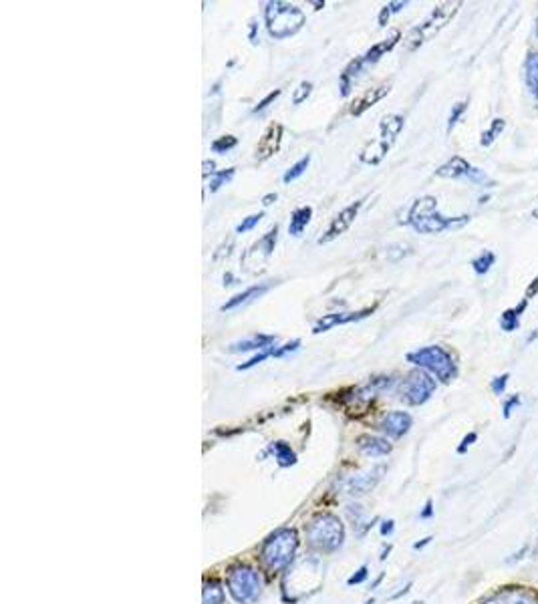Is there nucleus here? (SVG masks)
Returning a JSON list of instances; mask_svg holds the SVG:
<instances>
[{"label":"nucleus","mask_w":538,"mask_h":604,"mask_svg":"<svg viewBox=\"0 0 538 604\" xmlns=\"http://www.w3.org/2000/svg\"><path fill=\"white\" fill-rule=\"evenodd\" d=\"M393 530H395V522H393V520H385V522L381 524V536H383V538H385V536H391Z\"/></svg>","instance_id":"c03bdc74"},{"label":"nucleus","mask_w":538,"mask_h":604,"mask_svg":"<svg viewBox=\"0 0 538 604\" xmlns=\"http://www.w3.org/2000/svg\"><path fill=\"white\" fill-rule=\"evenodd\" d=\"M313 218V208L311 206H302V208H297V210L290 214V222H288V234L299 238V236L304 232V228L309 226Z\"/></svg>","instance_id":"b1692460"},{"label":"nucleus","mask_w":538,"mask_h":604,"mask_svg":"<svg viewBox=\"0 0 538 604\" xmlns=\"http://www.w3.org/2000/svg\"><path fill=\"white\" fill-rule=\"evenodd\" d=\"M407 361L419 367V369L427 370L429 375H434L439 383H451L458 377V365L456 358L451 357L450 351H446L444 346L429 345L424 348H417L413 353H407Z\"/></svg>","instance_id":"20e7f679"},{"label":"nucleus","mask_w":538,"mask_h":604,"mask_svg":"<svg viewBox=\"0 0 538 604\" xmlns=\"http://www.w3.org/2000/svg\"><path fill=\"white\" fill-rule=\"evenodd\" d=\"M520 405V395H512V397H508L506 401H504V405H502V415H504V419H508L510 415H512L514 407H518Z\"/></svg>","instance_id":"a19ab883"},{"label":"nucleus","mask_w":538,"mask_h":604,"mask_svg":"<svg viewBox=\"0 0 538 604\" xmlns=\"http://www.w3.org/2000/svg\"><path fill=\"white\" fill-rule=\"evenodd\" d=\"M238 145V139L234 136H222V137H216L212 141V145H210V149H212L214 153H220V155H224V153H228L230 149H234Z\"/></svg>","instance_id":"473e14b6"},{"label":"nucleus","mask_w":538,"mask_h":604,"mask_svg":"<svg viewBox=\"0 0 538 604\" xmlns=\"http://www.w3.org/2000/svg\"><path fill=\"white\" fill-rule=\"evenodd\" d=\"M363 73V65H361V59H353V61L345 67V71L339 77V89H341V95L343 97H349L351 89H353V83L359 75Z\"/></svg>","instance_id":"5701e85b"},{"label":"nucleus","mask_w":538,"mask_h":604,"mask_svg":"<svg viewBox=\"0 0 538 604\" xmlns=\"http://www.w3.org/2000/svg\"><path fill=\"white\" fill-rule=\"evenodd\" d=\"M375 312V307H367V309L361 310H349V312H331V314H325L321 317L319 321L313 324V334H321L335 329V326H341V324H351V322L363 321L369 314Z\"/></svg>","instance_id":"4468645a"},{"label":"nucleus","mask_w":538,"mask_h":604,"mask_svg":"<svg viewBox=\"0 0 538 604\" xmlns=\"http://www.w3.org/2000/svg\"><path fill=\"white\" fill-rule=\"evenodd\" d=\"M532 216H534V218H537V220H538V208L534 212H532Z\"/></svg>","instance_id":"4d7b16f0"},{"label":"nucleus","mask_w":538,"mask_h":604,"mask_svg":"<svg viewBox=\"0 0 538 604\" xmlns=\"http://www.w3.org/2000/svg\"><path fill=\"white\" fill-rule=\"evenodd\" d=\"M470 222V216H444L438 212V199L434 196L417 197L407 210L403 224L412 226L419 234H439L446 230L462 228Z\"/></svg>","instance_id":"f257e3e1"},{"label":"nucleus","mask_w":538,"mask_h":604,"mask_svg":"<svg viewBox=\"0 0 538 604\" xmlns=\"http://www.w3.org/2000/svg\"><path fill=\"white\" fill-rule=\"evenodd\" d=\"M494 262H496V256H494V252H490V250H484L482 254H478V256L472 260V268H474V272L478 274V276H484V274H488L490 268L494 266Z\"/></svg>","instance_id":"cd10ccee"},{"label":"nucleus","mask_w":538,"mask_h":604,"mask_svg":"<svg viewBox=\"0 0 538 604\" xmlns=\"http://www.w3.org/2000/svg\"><path fill=\"white\" fill-rule=\"evenodd\" d=\"M508 379H510V375H508V373H504V375H500V377L492 379V383H490V389H492L496 395H504L506 387H508Z\"/></svg>","instance_id":"ea45409f"},{"label":"nucleus","mask_w":538,"mask_h":604,"mask_svg":"<svg viewBox=\"0 0 538 604\" xmlns=\"http://www.w3.org/2000/svg\"><path fill=\"white\" fill-rule=\"evenodd\" d=\"M413 419L407 411H391L383 419L379 421V429L388 435L389 439H401L405 433L412 429Z\"/></svg>","instance_id":"dca6fc26"},{"label":"nucleus","mask_w":538,"mask_h":604,"mask_svg":"<svg viewBox=\"0 0 538 604\" xmlns=\"http://www.w3.org/2000/svg\"><path fill=\"white\" fill-rule=\"evenodd\" d=\"M365 604H375V600H373V598H371V600H367V603Z\"/></svg>","instance_id":"13d9d810"},{"label":"nucleus","mask_w":538,"mask_h":604,"mask_svg":"<svg viewBox=\"0 0 538 604\" xmlns=\"http://www.w3.org/2000/svg\"><path fill=\"white\" fill-rule=\"evenodd\" d=\"M234 173H236V168H226V170H218V172L214 173L212 177H210V192L212 194H216L222 185H226L232 177H234Z\"/></svg>","instance_id":"7c9ffc66"},{"label":"nucleus","mask_w":538,"mask_h":604,"mask_svg":"<svg viewBox=\"0 0 538 604\" xmlns=\"http://www.w3.org/2000/svg\"><path fill=\"white\" fill-rule=\"evenodd\" d=\"M248 38H251L252 45H256V43H258V25H256L254 21H252V23H251V31H248Z\"/></svg>","instance_id":"de8ad7c7"},{"label":"nucleus","mask_w":538,"mask_h":604,"mask_svg":"<svg viewBox=\"0 0 538 604\" xmlns=\"http://www.w3.org/2000/svg\"><path fill=\"white\" fill-rule=\"evenodd\" d=\"M405 6H407V2H405V0H403V2H388V4L381 9L379 16H377V23H379V26H388L391 14L400 13V11H403Z\"/></svg>","instance_id":"72a5a7b5"},{"label":"nucleus","mask_w":538,"mask_h":604,"mask_svg":"<svg viewBox=\"0 0 538 604\" xmlns=\"http://www.w3.org/2000/svg\"><path fill=\"white\" fill-rule=\"evenodd\" d=\"M299 348H301V339H292V341H288V343H285L282 346H276L275 358L287 357L290 353H297Z\"/></svg>","instance_id":"4c0bfd02"},{"label":"nucleus","mask_w":538,"mask_h":604,"mask_svg":"<svg viewBox=\"0 0 538 604\" xmlns=\"http://www.w3.org/2000/svg\"><path fill=\"white\" fill-rule=\"evenodd\" d=\"M263 218H264V212H258V214H252V216H248V218H244V220L236 226V234H246V232L254 230V228L260 224Z\"/></svg>","instance_id":"c9c22d12"},{"label":"nucleus","mask_w":538,"mask_h":604,"mask_svg":"<svg viewBox=\"0 0 538 604\" xmlns=\"http://www.w3.org/2000/svg\"><path fill=\"white\" fill-rule=\"evenodd\" d=\"M270 451H273L276 463L280 468H290V466L297 463V456H295V451L290 449V445L287 441H275V444L270 445Z\"/></svg>","instance_id":"a878e982"},{"label":"nucleus","mask_w":538,"mask_h":604,"mask_svg":"<svg viewBox=\"0 0 538 604\" xmlns=\"http://www.w3.org/2000/svg\"><path fill=\"white\" fill-rule=\"evenodd\" d=\"M270 288H273V282H260L254 284V286H248L244 292H240V295L232 296L230 300H226L224 304L220 307V310H222V312H228V310L240 309V307H244V304H251L252 300H256V298L266 295Z\"/></svg>","instance_id":"a211bd4d"},{"label":"nucleus","mask_w":538,"mask_h":604,"mask_svg":"<svg viewBox=\"0 0 538 604\" xmlns=\"http://www.w3.org/2000/svg\"><path fill=\"white\" fill-rule=\"evenodd\" d=\"M403 125H405V119L401 115H385L379 123V137L369 141L361 153H359V161L365 163V165H379L381 161L385 160V155L389 153V149L393 148L395 139L400 137V133L403 131Z\"/></svg>","instance_id":"423d86ee"},{"label":"nucleus","mask_w":538,"mask_h":604,"mask_svg":"<svg viewBox=\"0 0 538 604\" xmlns=\"http://www.w3.org/2000/svg\"><path fill=\"white\" fill-rule=\"evenodd\" d=\"M466 109H468V101H460V103H456V105L451 107L450 117H448V133H451V129L460 123V119L463 117Z\"/></svg>","instance_id":"f704fd0d"},{"label":"nucleus","mask_w":538,"mask_h":604,"mask_svg":"<svg viewBox=\"0 0 538 604\" xmlns=\"http://www.w3.org/2000/svg\"><path fill=\"white\" fill-rule=\"evenodd\" d=\"M476 439H478V433L476 432L468 433V435L462 439V444L458 445V454H466V451H468V447H470V445H474Z\"/></svg>","instance_id":"37998d69"},{"label":"nucleus","mask_w":538,"mask_h":604,"mask_svg":"<svg viewBox=\"0 0 538 604\" xmlns=\"http://www.w3.org/2000/svg\"><path fill=\"white\" fill-rule=\"evenodd\" d=\"M367 576H369V566H361L353 576H351L349 580H347V584L349 586H357V584H361V582H365L367 580Z\"/></svg>","instance_id":"79ce46f5"},{"label":"nucleus","mask_w":538,"mask_h":604,"mask_svg":"<svg viewBox=\"0 0 538 604\" xmlns=\"http://www.w3.org/2000/svg\"><path fill=\"white\" fill-rule=\"evenodd\" d=\"M504 127H506V121L504 119H500V117H496L492 123H490V127L482 133V139H480V145L482 148H488V145H492L494 141H496V137L500 136L502 131H504Z\"/></svg>","instance_id":"c756f323"},{"label":"nucleus","mask_w":538,"mask_h":604,"mask_svg":"<svg viewBox=\"0 0 538 604\" xmlns=\"http://www.w3.org/2000/svg\"><path fill=\"white\" fill-rule=\"evenodd\" d=\"M264 23L270 37L276 40H285L301 31L307 23V16L297 4L270 0L264 6Z\"/></svg>","instance_id":"f03ea898"},{"label":"nucleus","mask_w":538,"mask_h":604,"mask_svg":"<svg viewBox=\"0 0 538 604\" xmlns=\"http://www.w3.org/2000/svg\"><path fill=\"white\" fill-rule=\"evenodd\" d=\"M309 165H311V155H304V158H301L297 163H292V165L288 168L287 172H285V175H282V182H285V184H292V182H297L302 173L307 172V168H309Z\"/></svg>","instance_id":"c85d7f7f"},{"label":"nucleus","mask_w":538,"mask_h":604,"mask_svg":"<svg viewBox=\"0 0 538 604\" xmlns=\"http://www.w3.org/2000/svg\"><path fill=\"white\" fill-rule=\"evenodd\" d=\"M224 284H228V286H230V284H236V282H234V278H232V274H226Z\"/></svg>","instance_id":"864d4df0"},{"label":"nucleus","mask_w":538,"mask_h":604,"mask_svg":"<svg viewBox=\"0 0 538 604\" xmlns=\"http://www.w3.org/2000/svg\"><path fill=\"white\" fill-rule=\"evenodd\" d=\"M276 242H278V226H275L273 230H268L258 242H254V244L242 254L240 264H242L244 272H248L252 276L263 274V272L266 270V266H268V260L273 258V254H275Z\"/></svg>","instance_id":"9d476101"},{"label":"nucleus","mask_w":538,"mask_h":604,"mask_svg":"<svg viewBox=\"0 0 538 604\" xmlns=\"http://www.w3.org/2000/svg\"><path fill=\"white\" fill-rule=\"evenodd\" d=\"M226 588H228L234 603L254 604L263 594V580H260V574L252 566L238 564V566H232L228 570Z\"/></svg>","instance_id":"6e6552de"},{"label":"nucleus","mask_w":538,"mask_h":604,"mask_svg":"<svg viewBox=\"0 0 538 604\" xmlns=\"http://www.w3.org/2000/svg\"><path fill=\"white\" fill-rule=\"evenodd\" d=\"M383 471V468H377L373 471H367V473H359V476H353L347 483H345V490L349 495H365L369 493L379 481V473Z\"/></svg>","instance_id":"412c9836"},{"label":"nucleus","mask_w":538,"mask_h":604,"mask_svg":"<svg viewBox=\"0 0 538 604\" xmlns=\"http://www.w3.org/2000/svg\"><path fill=\"white\" fill-rule=\"evenodd\" d=\"M434 516V502L432 500H427L426 502V507L422 510V514H419V518L422 520H429Z\"/></svg>","instance_id":"a18cd8bd"},{"label":"nucleus","mask_w":538,"mask_h":604,"mask_svg":"<svg viewBox=\"0 0 538 604\" xmlns=\"http://www.w3.org/2000/svg\"><path fill=\"white\" fill-rule=\"evenodd\" d=\"M534 554H538V542H537V546H534Z\"/></svg>","instance_id":"bf43d9fd"},{"label":"nucleus","mask_w":538,"mask_h":604,"mask_svg":"<svg viewBox=\"0 0 538 604\" xmlns=\"http://www.w3.org/2000/svg\"><path fill=\"white\" fill-rule=\"evenodd\" d=\"M278 343V336L276 334H252L248 339H242V341H236L230 345V353H246V351H264V348H270V346H276Z\"/></svg>","instance_id":"aec40b11"},{"label":"nucleus","mask_w":538,"mask_h":604,"mask_svg":"<svg viewBox=\"0 0 538 604\" xmlns=\"http://www.w3.org/2000/svg\"><path fill=\"white\" fill-rule=\"evenodd\" d=\"M537 37H538V21H537Z\"/></svg>","instance_id":"052dcab7"},{"label":"nucleus","mask_w":538,"mask_h":604,"mask_svg":"<svg viewBox=\"0 0 538 604\" xmlns=\"http://www.w3.org/2000/svg\"><path fill=\"white\" fill-rule=\"evenodd\" d=\"M429 542H432V536H427V538H424L422 542H415V544H413V550H422V548H426V546Z\"/></svg>","instance_id":"603ef678"},{"label":"nucleus","mask_w":538,"mask_h":604,"mask_svg":"<svg viewBox=\"0 0 538 604\" xmlns=\"http://www.w3.org/2000/svg\"><path fill=\"white\" fill-rule=\"evenodd\" d=\"M363 202L365 199H357V202H353V204H349L347 208H343V210L339 212L337 216L331 220V224L326 226V230L321 234V238L317 240V244H319V246H323V244H331L333 240H337L339 236L345 234L351 226H353V222L357 220L359 210L363 208Z\"/></svg>","instance_id":"f8f14e48"},{"label":"nucleus","mask_w":538,"mask_h":604,"mask_svg":"<svg viewBox=\"0 0 538 604\" xmlns=\"http://www.w3.org/2000/svg\"><path fill=\"white\" fill-rule=\"evenodd\" d=\"M214 168H216V163H214V161H204V177H208V175H210V177H212L214 173L218 172V170H214Z\"/></svg>","instance_id":"09e8293b"},{"label":"nucleus","mask_w":538,"mask_h":604,"mask_svg":"<svg viewBox=\"0 0 538 604\" xmlns=\"http://www.w3.org/2000/svg\"><path fill=\"white\" fill-rule=\"evenodd\" d=\"M534 295H538V276L534 278V280H532V282H530V286L526 288L525 298H526V300H530V298H532Z\"/></svg>","instance_id":"49530a36"},{"label":"nucleus","mask_w":538,"mask_h":604,"mask_svg":"<svg viewBox=\"0 0 538 604\" xmlns=\"http://www.w3.org/2000/svg\"><path fill=\"white\" fill-rule=\"evenodd\" d=\"M307 540L309 546L321 554L337 552L345 542V526L335 514H319L307 528Z\"/></svg>","instance_id":"7ed1b4c3"},{"label":"nucleus","mask_w":538,"mask_h":604,"mask_svg":"<svg viewBox=\"0 0 538 604\" xmlns=\"http://www.w3.org/2000/svg\"><path fill=\"white\" fill-rule=\"evenodd\" d=\"M276 199H278V196H276V194H266V196L263 197V206H273Z\"/></svg>","instance_id":"3c124183"},{"label":"nucleus","mask_w":538,"mask_h":604,"mask_svg":"<svg viewBox=\"0 0 538 604\" xmlns=\"http://www.w3.org/2000/svg\"><path fill=\"white\" fill-rule=\"evenodd\" d=\"M280 141H282V125L270 123L264 129L263 137L258 139V143H256V148H254V158L258 161L270 160L273 155L278 153Z\"/></svg>","instance_id":"2eb2a0df"},{"label":"nucleus","mask_w":538,"mask_h":604,"mask_svg":"<svg viewBox=\"0 0 538 604\" xmlns=\"http://www.w3.org/2000/svg\"><path fill=\"white\" fill-rule=\"evenodd\" d=\"M412 604H424V603H419V600H417V603H412Z\"/></svg>","instance_id":"680f3d73"},{"label":"nucleus","mask_w":538,"mask_h":604,"mask_svg":"<svg viewBox=\"0 0 538 604\" xmlns=\"http://www.w3.org/2000/svg\"><path fill=\"white\" fill-rule=\"evenodd\" d=\"M357 447L359 451H363L365 456L369 457H385L393 449L385 437H377V435H361L357 439Z\"/></svg>","instance_id":"4be33fe9"},{"label":"nucleus","mask_w":538,"mask_h":604,"mask_svg":"<svg viewBox=\"0 0 538 604\" xmlns=\"http://www.w3.org/2000/svg\"><path fill=\"white\" fill-rule=\"evenodd\" d=\"M280 95H282V89H275V91H270V93H268V95H266L263 101H258V105H256V107L252 109V113H263L264 109H268V107H270V105H273V103H275L276 99L280 97Z\"/></svg>","instance_id":"58836bf2"},{"label":"nucleus","mask_w":538,"mask_h":604,"mask_svg":"<svg viewBox=\"0 0 538 604\" xmlns=\"http://www.w3.org/2000/svg\"><path fill=\"white\" fill-rule=\"evenodd\" d=\"M297 550H299V534L292 528H280L273 536L266 538L260 558L268 570L280 572L290 566V562L297 556Z\"/></svg>","instance_id":"39448f33"},{"label":"nucleus","mask_w":538,"mask_h":604,"mask_svg":"<svg viewBox=\"0 0 538 604\" xmlns=\"http://www.w3.org/2000/svg\"><path fill=\"white\" fill-rule=\"evenodd\" d=\"M410 588H412V582H407V584H405V586H403L400 592H395V594L391 596V600H397V598H401L403 594H407V592H410Z\"/></svg>","instance_id":"8fccbe9b"},{"label":"nucleus","mask_w":538,"mask_h":604,"mask_svg":"<svg viewBox=\"0 0 538 604\" xmlns=\"http://www.w3.org/2000/svg\"><path fill=\"white\" fill-rule=\"evenodd\" d=\"M436 387H438V383L427 370L415 369L401 381L400 399L403 403L412 405V407H419V405H424V403H427L432 399Z\"/></svg>","instance_id":"1a4fd4ad"},{"label":"nucleus","mask_w":538,"mask_h":604,"mask_svg":"<svg viewBox=\"0 0 538 604\" xmlns=\"http://www.w3.org/2000/svg\"><path fill=\"white\" fill-rule=\"evenodd\" d=\"M478 604H538V594L526 586H502Z\"/></svg>","instance_id":"ddd939ff"},{"label":"nucleus","mask_w":538,"mask_h":604,"mask_svg":"<svg viewBox=\"0 0 538 604\" xmlns=\"http://www.w3.org/2000/svg\"><path fill=\"white\" fill-rule=\"evenodd\" d=\"M436 175H438V177H446V180H470L472 184H494L486 173L482 172V170H478V168H474V165H470V163L463 160V158H460V155H454V158L446 161L444 165H439L438 170H436Z\"/></svg>","instance_id":"9b49d317"},{"label":"nucleus","mask_w":538,"mask_h":604,"mask_svg":"<svg viewBox=\"0 0 538 604\" xmlns=\"http://www.w3.org/2000/svg\"><path fill=\"white\" fill-rule=\"evenodd\" d=\"M389 552H391V546H388V548H383V552H381V556H379V558H381V560H385V558H388Z\"/></svg>","instance_id":"5fc2aeb1"},{"label":"nucleus","mask_w":538,"mask_h":604,"mask_svg":"<svg viewBox=\"0 0 538 604\" xmlns=\"http://www.w3.org/2000/svg\"><path fill=\"white\" fill-rule=\"evenodd\" d=\"M389 91H391V85H389V83L377 85L373 87V89H367V91H363L359 97L353 99V103H351V107H349V113L353 115V117H361L367 109H371V107H373L375 103H379L381 99L388 97Z\"/></svg>","instance_id":"f3484780"},{"label":"nucleus","mask_w":538,"mask_h":604,"mask_svg":"<svg viewBox=\"0 0 538 604\" xmlns=\"http://www.w3.org/2000/svg\"><path fill=\"white\" fill-rule=\"evenodd\" d=\"M526 83L538 99V53H530L526 57Z\"/></svg>","instance_id":"bb28decb"},{"label":"nucleus","mask_w":538,"mask_h":604,"mask_svg":"<svg viewBox=\"0 0 538 604\" xmlns=\"http://www.w3.org/2000/svg\"><path fill=\"white\" fill-rule=\"evenodd\" d=\"M520 326V314L516 312V309L504 310L500 314V329L504 333H514Z\"/></svg>","instance_id":"2f4dec72"},{"label":"nucleus","mask_w":538,"mask_h":604,"mask_svg":"<svg viewBox=\"0 0 538 604\" xmlns=\"http://www.w3.org/2000/svg\"><path fill=\"white\" fill-rule=\"evenodd\" d=\"M460 6H462L460 2H444V4H438V6L429 13L426 21H422L419 25L413 26L412 31H410V35L405 38V49L413 53V50L419 49L422 45H426L427 40H432V38L436 37L439 31L458 14V9H460Z\"/></svg>","instance_id":"0eeeda50"},{"label":"nucleus","mask_w":538,"mask_h":604,"mask_svg":"<svg viewBox=\"0 0 538 604\" xmlns=\"http://www.w3.org/2000/svg\"><path fill=\"white\" fill-rule=\"evenodd\" d=\"M311 93H313V83L311 81H302L301 85L295 89V93H292V105L304 103L307 99L311 97Z\"/></svg>","instance_id":"e433bc0d"},{"label":"nucleus","mask_w":538,"mask_h":604,"mask_svg":"<svg viewBox=\"0 0 538 604\" xmlns=\"http://www.w3.org/2000/svg\"><path fill=\"white\" fill-rule=\"evenodd\" d=\"M401 38V33L400 31H393L391 35H389L385 40H381V43H377V45H373L371 49L367 50L365 55H361L359 59H361V65H363V69H367V67H371V65H375V62H379L385 55H388L389 50L395 49V45L400 43Z\"/></svg>","instance_id":"6ab92c4d"},{"label":"nucleus","mask_w":538,"mask_h":604,"mask_svg":"<svg viewBox=\"0 0 538 604\" xmlns=\"http://www.w3.org/2000/svg\"><path fill=\"white\" fill-rule=\"evenodd\" d=\"M224 586L220 580H206L202 591V604H224Z\"/></svg>","instance_id":"393cba45"},{"label":"nucleus","mask_w":538,"mask_h":604,"mask_svg":"<svg viewBox=\"0 0 538 604\" xmlns=\"http://www.w3.org/2000/svg\"><path fill=\"white\" fill-rule=\"evenodd\" d=\"M314 6V11H321V9H325V2H311Z\"/></svg>","instance_id":"6e6d98bb"}]
</instances>
